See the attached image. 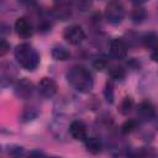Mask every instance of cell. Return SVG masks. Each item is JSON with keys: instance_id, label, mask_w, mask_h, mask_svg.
<instances>
[{"instance_id": "cell-1", "label": "cell", "mask_w": 158, "mask_h": 158, "mask_svg": "<svg viewBox=\"0 0 158 158\" xmlns=\"http://www.w3.org/2000/svg\"><path fill=\"white\" fill-rule=\"evenodd\" d=\"M68 83L80 93H89L93 89V77L88 69L81 65L72 67L67 73Z\"/></svg>"}, {"instance_id": "cell-2", "label": "cell", "mask_w": 158, "mask_h": 158, "mask_svg": "<svg viewBox=\"0 0 158 158\" xmlns=\"http://www.w3.org/2000/svg\"><path fill=\"white\" fill-rule=\"evenodd\" d=\"M14 56L17 63L26 70H35L40 63V56L37 51L28 43H21L16 46Z\"/></svg>"}, {"instance_id": "cell-3", "label": "cell", "mask_w": 158, "mask_h": 158, "mask_svg": "<svg viewBox=\"0 0 158 158\" xmlns=\"http://www.w3.org/2000/svg\"><path fill=\"white\" fill-rule=\"evenodd\" d=\"M105 17L106 20L112 23V25H117L122 21L123 16H125V9L122 6V4L117 2V1H110L106 6H105Z\"/></svg>"}, {"instance_id": "cell-4", "label": "cell", "mask_w": 158, "mask_h": 158, "mask_svg": "<svg viewBox=\"0 0 158 158\" xmlns=\"http://www.w3.org/2000/svg\"><path fill=\"white\" fill-rule=\"evenodd\" d=\"M63 37L68 43H70L73 46H77V44H80L85 40V32H84L81 26L70 25L64 30Z\"/></svg>"}, {"instance_id": "cell-5", "label": "cell", "mask_w": 158, "mask_h": 158, "mask_svg": "<svg viewBox=\"0 0 158 158\" xmlns=\"http://www.w3.org/2000/svg\"><path fill=\"white\" fill-rule=\"evenodd\" d=\"M32 93H33V84L30 80L23 78V79H20L15 84V94L17 98L26 100V99L31 98Z\"/></svg>"}, {"instance_id": "cell-6", "label": "cell", "mask_w": 158, "mask_h": 158, "mask_svg": "<svg viewBox=\"0 0 158 158\" xmlns=\"http://www.w3.org/2000/svg\"><path fill=\"white\" fill-rule=\"evenodd\" d=\"M38 93L44 98H52L57 93V84L52 78H42L38 83Z\"/></svg>"}, {"instance_id": "cell-7", "label": "cell", "mask_w": 158, "mask_h": 158, "mask_svg": "<svg viewBox=\"0 0 158 158\" xmlns=\"http://www.w3.org/2000/svg\"><path fill=\"white\" fill-rule=\"evenodd\" d=\"M110 53L116 59H123L127 56V44L122 38H114L110 42Z\"/></svg>"}, {"instance_id": "cell-8", "label": "cell", "mask_w": 158, "mask_h": 158, "mask_svg": "<svg viewBox=\"0 0 158 158\" xmlns=\"http://www.w3.org/2000/svg\"><path fill=\"white\" fill-rule=\"evenodd\" d=\"M69 133L70 136L77 141H85L88 137V130L83 121L75 120L69 126Z\"/></svg>"}, {"instance_id": "cell-9", "label": "cell", "mask_w": 158, "mask_h": 158, "mask_svg": "<svg viewBox=\"0 0 158 158\" xmlns=\"http://www.w3.org/2000/svg\"><path fill=\"white\" fill-rule=\"evenodd\" d=\"M15 31L22 38H28L33 33V27L26 17H19L15 22Z\"/></svg>"}, {"instance_id": "cell-10", "label": "cell", "mask_w": 158, "mask_h": 158, "mask_svg": "<svg viewBox=\"0 0 158 158\" xmlns=\"http://www.w3.org/2000/svg\"><path fill=\"white\" fill-rule=\"evenodd\" d=\"M137 115L143 120H151L156 116V109L149 101H142L137 106Z\"/></svg>"}, {"instance_id": "cell-11", "label": "cell", "mask_w": 158, "mask_h": 158, "mask_svg": "<svg viewBox=\"0 0 158 158\" xmlns=\"http://www.w3.org/2000/svg\"><path fill=\"white\" fill-rule=\"evenodd\" d=\"M53 14H54V16L57 19H59L62 21L67 20L70 16V14H72V11H70V4L68 1L56 2L54 7H53Z\"/></svg>"}, {"instance_id": "cell-12", "label": "cell", "mask_w": 158, "mask_h": 158, "mask_svg": "<svg viewBox=\"0 0 158 158\" xmlns=\"http://www.w3.org/2000/svg\"><path fill=\"white\" fill-rule=\"evenodd\" d=\"M84 143H85L86 149H88L90 153H93V154H98V153L101 151V148H102L101 141H100L98 137H95V136L86 137V139L84 141Z\"/></svg>"}, {"instance_id": "cell-13", "label": "cell", "mask_w": 158, "mask_h": 158, "mask_svg": "<svg viewBox=\"0 0 158 158\" xmlns=\"http://www.w3.org/2000/svg\"><path fill=\"white\" fill-rule=\"evenodd\" d=\"M142 43L147 49H156L158 47V33L148 32L142 37Z\"/></svg>"}, {"instance_id": "cell-14", "label": "cell", "mask_w": 158, "mask_h": 158, "mask_svg": "<svg viewBox=\"0 0 158 158\" xmlns=\"http://www.w3.org/2000/svg\"><path fill=\"white\" fill-rule=\"evenodd\" d=\"M51 54H52V57H53L56 60H60V62H64V60L69 59V57H70V52H69L67 48L62 47V46L54 47V48L52 49Z\"/></svg>"}, {"instance_id": "cell-15", "label": "cell", "mask_w": 158, "mask_h": 158, "mask_svg": "<svg viewBox=\"0 0 158 158\" xmlns=\"http://www.w3.org/2000/svg\"><path fill=\"white\" fill-rule=\"evenodd\" d=\"M131 19L136 23H141L146 19V10L142 6H136L131 11Z\"/></svg>"}, {"instance_id": "cell-16", "label": "cell", "mask_w": 158, "mask_h": 158, "mask_svg": "<svg viewBox=\"0 0 158 158\" xmlns=\"http://www.w3.org/2000/svg\"><path fill=\"white\" fill-rule=\"evenodd\" d=\"M109 74H110V77H111L112 79L121 80V79L125 78L126 72H125V69H123L122 67H120V65H112V67L109 68Z\"/></svg>"}, {"instance_id": "cell-17", "label": "cell", "mask_w": 158, "mask_h": 158, "mask_svg": "<svg viewBox=\"0 0 158 158\" xmlns=\"http://www.w3.org/2000/svg\"><path fill=\"white\" fill-rule=\"evenodd\" d=\"M107 65H109V60L105 56H98L93 60V67L96 70H104L107 68Z\"/></svg>"}, {"instance_id": "cell-18", "label": "cell", "mask_w": 158, "mask_h": 158, "mask_svg": "<svg viewBox=\"0 0 158 158\" xmlns=\"http://www.w3.org/2000/svg\"><path fill=\"white\" fill-rule=\"evenodd\" d=\"M132 107H133V100H132V98L126 96V98L122 100L121 105H120V112H121L122 115H127L128 112H131Z\"/></svg>"}, {"instance_id": "cell-19", "label": "cell", "mask_w": 158, "mask_h": 158, "mask_svg": "<svg viewBox=\"0 0 158 158\" xmlns=\"http://www.w3.org/2000/svg\"><path fill=\"white\" fill-rule=\"evenodd\" d=\"M136 126H137L136 120H127L121 126V131H122V133H130V132H132L136 128Z\"/></svg>"}, {"instance_id": "cell-20", "label": "cell", "mask_w": 158, "mask_h": 158, "mask_svg": "<svg viewBox=\"0 0 158 158\" xmlns=\"http://www.w3.org/2000/svg\"><path fill=\"white\" fill-rule=\"evenodd\" d=\"M9 154H10L11 158H22L23 148L22 147H11L9 149Z\"/></svg>"}, {"instance_id": "cell-21", "label": "cell", "mask_w": 158, "mask_h": 158, "mask_svg": "<svg viewBox=\"0 0 158 158\" xmlns=\"http://www.w3.org/2000/svg\"><path fill=\"white\" fill-rule=\"evenodd\" d=\"M105 96L109 102H112L114 99V90H112V81H107L105 86Z\"/></svg>"}, {"instance_id": "cell-22", "label": "cell", "mask_w": 158, "mask_h": 158, "mask_svg": "<svg viewBox=\"0 0 158 158\" xmlns=\"http://www.w3.org/2000/svg\"><path fill=\"white\" fill-rule=\"evenodd\" d=\"M9 49H10L9 43L6 42V40L1 38V40H0V56H1V57H4V56L9 52Z\"/></svg>"}, {"instance_id": "cell-23", "label": "cell", "mask_w": 158, "mask_h": 158, "mask_svg": "<svg viewBox=\"0 0 158 158\" xmlns=\"http://www.w3.org/2000/svg\"><path fill=\"white\" fill-rule=\"evenodd\" d=\"M27 158H47L43 153H41V152H38V151H33V152H31L28 156H27Z\"/></svg>"}, {"instance_id": "cell-24", "label": "cell", "mask_w": 158, "mask_h": 158, "mask_svg": "<svg viewBox=\"0 0 158 158\" xmlns=\"http://www.w3.org/2000/svg\"><path fill=\"white\" fill-rule=\"evenodd\" d=\"M90 5H91V4H90V2H88V1H79V2L77 4V6H78V7L81 10V11L86 10V9H88Z\"/></svg>"}, {"instance_id": "cell-25", "label": "cell", "mask_w": 158, "mask_h": 158, "mask_svg": "<svg viewBox=\"0 0 158 158\" xmlns=\"http://www.w3.org/2000/svg\"><path fill=\"white\" fill-rule=\"evenodd\" d=\"M151 58H152V60L158 62V47H157L156 49L152 51V53H151Z\"/></svg>"}]
</instances>
